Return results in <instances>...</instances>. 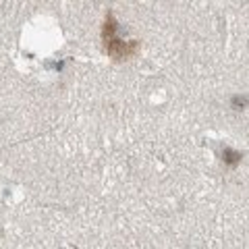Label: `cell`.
Listing matches in <instances>:
<instances>
[{
	"instance_id": "6da1fadb",
	"label": "cell",
	"mask_w": 249,
	"mask_h": 249,
	"mask_svg": "<svg viewBox=\"0 0 249 249\" xmlns=\"http://www.w3.org/2000/svg\"><path fill=\"white\" fill-rule=\"evenodd\" d=\"M102 44L108 56H112L114 60H124L131 58L139 50V42L131 40L124 42L123 37H119V23H116L112 13H106L104 25H102Z\"/></svg>"
}]
</instances>
